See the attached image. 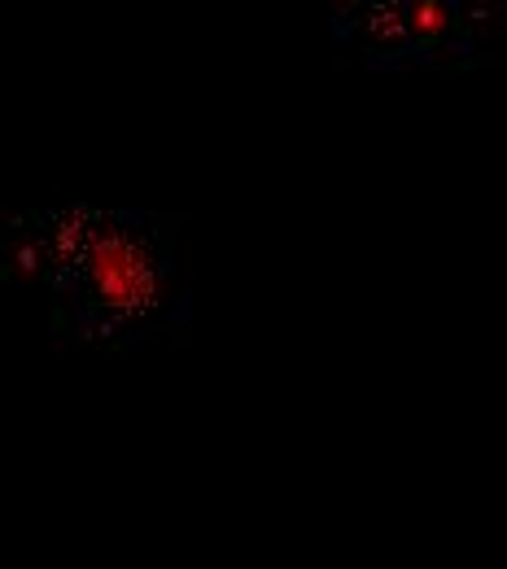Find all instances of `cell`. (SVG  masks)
Segmentation results:
<instances>
[{"label": "cell", "instance_id": "6da1fadb", "mask_svg": "<svg viewBox=\"0 0 507 569\" xmlns=\"http://www.w3.org/2000/svg\"><path fill=\"white\" fill-rule=\"evenodd\" d=\"M145 214H27L22 228H4V259L71 293V329L92 342H114L119 333L136 338L162 316V293L171 281L166 241L141 228Z\"/></svg>", "mask_w": 507, "mask_h": 569}, {"label": "cell", "instance_id": "7a4b0ae2", "mask_svg": "<svg viewBox=\"0 0 507 569\" xmlns=\"http://www.w3.org/2000/svg\"><path fill=\"white\" fill-rule=\"evenodd\" d=\"M499 27L486 9L464 4H389V9H342L333 40L355 49L367 62L398 67V62H437V58H473L481 36Z\"/></svg>", "mask_w": 507, "mask_h": 569}]
</instances>
